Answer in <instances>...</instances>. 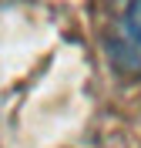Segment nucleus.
<instances>
[{"mask_svg": "<svg viewBox=\"0 0 141 148\" xmlns=\"http://www.w3.org/2000/svg\"><path fill=\"white\" fill-rule=\"evenodd\" d=\"M121 44L141 61V0H131L121 20Z\"/></svg>", "mask_w": 141, "mask_h": 148, "instance_id": "1", "label": "nucleus"}]
</instances>
